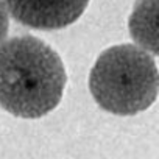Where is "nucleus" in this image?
Returning a JSON list of instances; mask_svg holds the SVG:
<instances>
[{
	"mask_svg": "<svg viewBox=\"0 0 159 159\" xmlns=\"http://www.w3.org/2000/svg\"><path fill=\"white\" fill-rule=\"evenodd\" d=\"M8 30H10V17H8V11L3 5V2L0 0V44H2L7 36H8Z\"/></svg>",
	"mask_w": 159,
	"mask_h": 159,
	"instance_id": "obj_5",
	"label": "nucleus"
},
{
	"mask_svg": "<svg viewBox=\"0 0 159 159\" xmlns=\"http://www.w3.org/2000/svg\"><path fill=\"white\" fill-rule=\"evenodd\" d=\"M66 69L44 41L25 34L0 44V106L22 119L50 114L61 102Z\"/></svg>",
	"mask_w": 159,
	"mask_h": 159,
	"instance_id": "obj_1",
	"label": "nucleus"
},
{
	"mask_svg": "<svg viewBox=\"0 0 159 159\" xmlns=\"http://www.w3.org/2000/svg\"><path fill=\"white\" fill-rule=\"evenodd\" d=\"M8 14L34 30H61L75 24L89 0H2Z\"/></svg>",
	"mask_w": 159,
	"mask_h": 159,
	"instance_id": "obj_3",
	"label": "nucleus"
},
{
	"mask_svg": "<svg viewBox=\"0 0 159 159\" xmlns=\"http://www.w3.org/2000/svg\"><path fill=\"white\" fill-rule=\"evenodd\" d=\"M128 28L137 47L159 56V0H134Z\"/></svg>",
	"mask_w": 159,
	"mask_h": 159,
	"instance_id": "obj_4",
	"label": "nucleus"
},
{
	"mask_svg": "<svg viewBox=\"0 0 159 159\" xmlns=\"http://www.w3.org/2000/svg\"><path fill=\"white\" fill-rule=\"evenodd\" d=\"M95 103L116 116H136L159 95V70L150 53L133 44H120L100 53L89 73Z\"/></svg>",
	"mask_w": 159,
	"mask_h": 159,
	"instance_id": "obj_2",
	"label": "nucleus"
}]
</instances>
